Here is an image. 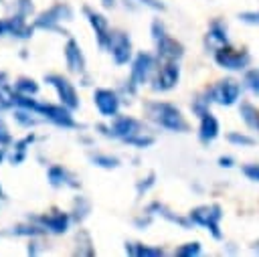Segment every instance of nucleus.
Segmentation results:
<instances>
[{"mask_svg": "<svg viewBox=\"0 0 259 257\" xmlns=\"http://www.w3.org/2000/svg\"><path fill=\"white\" fill-rule=\"evenodd\" d=\"M148 111L166 130H172V132H186L188 130V123L182 117V113L170 103H150Z\"/></svg>", "mask_w": 259, "mask_h": 257, "instance_id": "nucleus-1", "label": "nucleus"}, {"mask_svg": "<svg viewBox=\"0 0 259 257\" xmlns=\"http://www.w3.org/2000/svg\"><path fill=\"white\" fill-rule=\"evenodd\" d=\"M214 63L227 71H245L251 65V55L245 49H233L231 45H223L214 51Z\"/></svg>", "mask_w": 259, "mask_h": 257, "instance_id": "nucleus-2", "label": "nucleus"}, {"mask_svg": "<svg viewBox=\"0 0 259 257\" xmlns=\"http://www.w3.org/2000/svg\"><path fill=\"white\" fill-rule=\"evenodd\" d=\"M221 219H223V208L219 204H206V206H198L190 212V221L208 229L210 235L214 239H223L221 233Z\"/></svg>", "mask_w": 259, "mask_h": 257, "instance_id": "nucleus-3", "label": "nucleus"}, {"mask_svg": "<svg viewBox=\"0 0 259 257\" xmlns=\"http://www.w3.org/2000/svg\"><path fill=\"white\" fill-rule=\"evenodd\" d=\"M241 99V85L235 79H223L214 85V103L219 105H235Z\"/></svg>", "mask_w": 259, "mask_h": 257, "instance_id": "nucleus-4", "label": "nucleus"}, {"mask_svg": "<svg viewBox=\"0 0 259 257\" xmlns=\"http://www.w3.org/2000/svg\"><path fill=\"white\" fill-rule=\"evenodd\" d=\"M154 36H156V40H158V53H160L164 59L174 61V59L182 57V47H180L174 38H170V36L164 32V28H162L160 22H154Z\"/></svg>", "mask_w": 259, "mask_h": 257, "instance_id": "nucleus-5", "label": "nucleus"}, {"mask_svg": "<svg viewBox=\"0 0 259 257\" xmlns=\"http://www.w3.org/2000/svg\"><path fill=\"white\" fill-rule=\"evenodd\" d=\"M178 65L174 61H168L164 67H160L158 71V77L154 79V89H160V91H166V89H172L176 83H178Z\"/></svg>", "mask_w": 259, "mask_h": 257, "instance_id": "nucleus-6", "label": "nucleus"}, {"mask_svg": "<svg viewBox=\"0 0 259 257\" xmlns=\"http://www.w3.org/2000/svg\"><path fill=\"white\" fill-rule=\"evenodd\" d=\"M219 132H221V125H219V119L206 111L200 115V127H198V138L202 144H210L219 138Z\"/></svg>", "mask_w": 259, "mask_h": 257, "instance_id": "nucleus-7", "label": "nucleus"}, {"mask_svg": "<svg viewBox=\"0 0 259 257\" xmlns=\"http://www.w3.org/2000/svg\"><path fill=\"white\" fill-rule=\"evenodd\" d=\"M239 113H241V119L245 121V125L253 132H259V109L257 105H253L251 101L247 99H241L239 103Z\"/></svg>", "mask_w": 259, "mask_h": 257, "instance_id": "nucleus-8", "label": "nucleus"}, {"mask_svg": "<svg viewBox=\"0 0 259 257\" xmlns=\"http://www.w3.org/2000/svg\"><path fill=\"white\" fill-rule=\"evenodd\" d=\"M152 67H154V59H152L150 55H146V53L138 55V59H136V63H134V71H132V77H134V81H138V83H144V79L150 75Z\"/></svg>", "mask_w": 259, "mask_h": 257, "instance_id": "nucleus-9", "label": "nucleus"}, {"mask_svg": "<svg viewBox=\"0 0 259 257\" xmlns=\"http://www.w3.org/2000/svg\"><path fill=\"white\" fill-rule=\"evenodd\" d=\"M208 40L217 42L219 47L229 45V36H227V24H225V20L214 18V20L210 22V26H208Z\"/></svg>", "mask_w": 259, "mask_h": 257, "instance_id": "nucleus-10", "label": "nucleus"}, {"mask_svg": "<svg viewBox=\"0 0 259 257\" xmlns=\"http://www.w3.org/2000/svg\"><path fill=\"white\" fill-rule=\"evenodd\" d=\"M243 87L249 93H253V95L259 97V69L257 67L245 69V73H243Z\"/></svg>", "mask_w": 259, "mask_h": 257, "instance_id": "nucleus-11", "label": "nucleus"}, {"mask_svg": "<svg viewBox=\"0 0 259 257\" xmlns=\"http://www.w3.org/2000/svg\"><path fill=\"white\" fill-rule=\"evenodd\" d=\"M227 142L233 144V146L249 148V146L255 144V138H253V136H247V134H241V132H229V134H227Z\"/></svg>", "mask_w": 259, "mask_h": 257, "instance_id": "nucleus-12", "label": "nucleus"}, {"mask_svg": "<svg viewBox=\"0 0 259 257\" xmlns=\"http://www.w3.org/2000/svg\"><path fill=\"white\" fill-rule=\"evenodd\" d=\"M241 172H243L249 180L259 182V164H245V166L241 168Z\"/></svg>", "mask_w": 259, "mask_h": 257, "instance_id": "nucleus-13", "label": "nucleus"}, {"mask_svg": "<svg viewBox=\"0 0 259 257\" xmlns=\"http://www.w3.org/2000/svg\"><path fill=\"white\" fill-rule=\"evenodd\" d=\"M241 22H247V24H257L259 26V10H245L239 14Z\"/></svg>", "mask_w": 259, "mask_h": 257, "instance_id": "nucleus-14", "label": "nucleus"}, {"mask_svg": "<svg viewBox=\"0 0 259 257\" xmlns=\"http://www.w3.org/2000/svg\"><path fill=\"white\" fill-rule=\"evenodd\" d=\"M176 253H178V255H198V253H200V245H198V243H186V245L180 247Z\"/></svg>", "mask_w": 259, "mask_h": 257, "instance_id": "nucleus-15", "label": "nucleus"}, {"mask_svg": "<svg viewBox=\"0 0 259 257\" xmlns=\"http://www.w3.org/2000/svg\"><path fill=\"white\" fill-rule=\"evenodd\" d=\"M235 164V158L233 156H221L219 158V166H223V168H231Z\"/></svg>", "mask_w": 259, "mask_h": 257, "instance_id": "nucleus-16", "label": "nucleus"}, {"mask_svg": "<svg viewBox=\"0 0 259 257\" xmlns=\"http://www.w3.org/2000/svg\"><path fill=\"white\" fill-rule=\"evenodd\" d=\"M253 251H257V253H259V239L253 243Z\"/></svg>", "mask_w": 259, "mask_h": 257, "instance_id": "nucleus-17", "label": "nucleus"}]
</instances>
